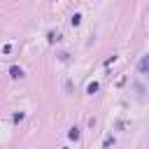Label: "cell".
<instances>
[{
	"mask_svg": "<svg viewBox=\"0 0 149 149\" xmlns=\"http://www.w3.org/2000/svg\"><path fill=\"white\" fill-rule=\"evenodd\" d=\"M95 91H98V81H91V84L86 86V93H88V95H93Z\"/></svg>",
	"mask_w": 149,
	"mask_h": 149,
	"instance_id": "4",
	"label": "cell"
},
{
	"mask_svg": "<svg viewBox=\"0 0 149 149\" xmlns=\"http://www.w3.org/2000/svg\"><path fill=\"white\" fill-rule=\"evenodd\" d=\"M137 68H140V72L144 74V72H147V68H149V58H147V56H142V58H140V65H137Z\"/></svg>",
	"mask_w": 149,
	"mask_h": 149,
	"instance_id": "2",
	"label": "cell"
},
{
	"mask_svg": "<svg viewBox=\"0 0 149 149\" xmlns=\"http://www.w3.org/2000/svg\"><path fill=\"white\" fill-rule=\"evenodd\" d=\"M9 74H12L14 79H19V77H23V70H21L19 65H12V68H9Z\"/></svg>",
	"mask_w": 149,
	"mask_h": 149,
	"instance_id": "1",
	"label": "cell"
},
{
	"mask_svg": "<svg viewBox=\"0 0 149 149\" xmlns=\"http://www.w3.org/2000/svg\"><path fill=\"white\" fill-rule=\"evenodd\" d=\"M58 40H61V33H58V30H51V33H49V42L54 44V42H58Z\"/></svg>",
	"mask_w": 149,
	"mask_h": 149,
	"instance_id": "3",
	"label": "cell"
},
{
	"mask_svg": "<svg viewBox=\"0 0 149 149\" xmlns=\"http://www.w3.org/2000/svg\"><path fill=\"white\" fill-rule=\"evenodd\" d=\"M23 116H26V114H23V112H19V114H14V116H12V119H14V121H16V123H19V121H21V119H23Z\"/></svg>",
	"mask_w": 149,
	"mask_h": 149,
	"instance_id": "8",
	"label": "cell"
},
{
	"mask_svg": "<svg viewBox=\"0 0 149 149\" xmlns=\"http://www.w3.org/2000/svg\"><path fill=\"white\" fill-rule=\"evenodd\" d=\"M68 137H70V140H79V128H70Z\"/></svg>",
	"mask_w": 149,
	"mask_h": 149,
	"instance_id": "5",
	"label": "cell"
},
{
	"mask_svg": "<svg viewBox=\"0 0 149 149\" xmlns=\"http://www.w3.org/2000/svg\"><path fill=\"white\" fill-rule=\"evenodd\" d=\"M70 23H72V26H79V23H81V16H79V14H72Z\"/></svg>",
	"mask_w": 149,
	"mask_h": 149,
	"instance_id": "6",
	"label": "cell"
},
{
	"mask_svg": "<svg viewBox=\"0 0 149 149\" xmlns=\"http://www.w3.org/2000/svg\"><path fill=\"white\" fill-rule=\"evenodd\" d=\"M102 144H105V147H112V144H114V137H112V135H107V137H105V142H102Z\"/></svg>",
	"mask_w": 149,
	"mask_h": 149,
	"instance_id": "7",
	"label": "cell"
}]
</instances>
